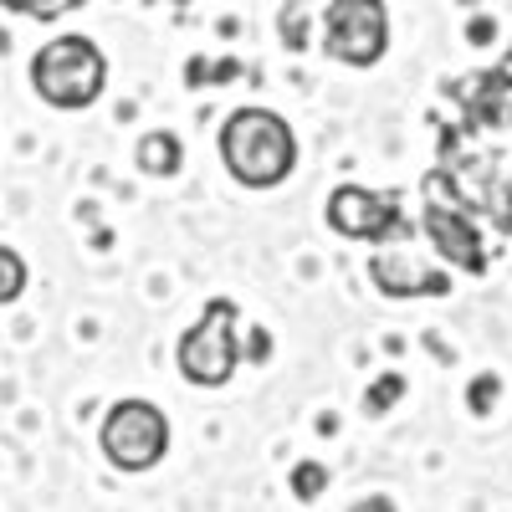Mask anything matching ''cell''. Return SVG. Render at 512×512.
<instances>
[{
  "mask_svg": "<svg viewBox=\"0 0 512 512\" xmlns=\"http://www.w3.org/2000/svg\"><path fill=\"white\" fill-rule=\"evenodd\" d=\"M149 6H190V0H149Z\"/></svg>",
  "mask_w": 512,
  "mask_h": 512,
  "instance_id": "20",
  "label": "cell"
},
{
  "mask_svg": "<svg viewBox=\"0 0 512 512\" xmlns=\"http://www.w3.org/2000/svg\"><path fill=\"white\" fill-rule=\"evenodd\" d=\"M369 287L379 297H446L451 292V277L441 267H425L420 256L410 251H374L369 256Z\"/></svg>",
  "mask_w": 512,
  "mask_h": 512,
  "instance_id": "9",
  "label": "cell"
},
{
  "mask_svg": "<svg viewBox=\"0 0 512 512\" xmlns=\"http://www.w3.org/2000/svg\"><path fill=\"white\" fill-rule=\"evenodd\" d=\"M287 487L297 502H318L328 492V466L323 461H297L292 472H287Z\"/></svg>",
  "mask_w": 512,
  "mask_h": 512,
  "instance_id": "13",
  "label": "cell"
},
{
  "mask_svg": "<svg viewBox=\"0 0 512 512\" xmlns=\"http://www.w3.org/2000/svg\"><path fill=\"white\" fill-rule=\"evenodd\" d=\"M31 88L47 108L82 113L108 88V57L93 36H57L31 57Z\"/></svg>",
  "mask_w": 512,
  "mask_h": 512,
  "instance_id": "3",
  "label": "cell"
},
{
  "mask_svg": "<svg viewBox=\"0 0 512 512\" xmlns=\"http://www.w3.org/2000/svg\"><path fill=\"white\" fill-rule=\"evenodd\" d=\"M420 231H425V241L436 246L441 262H451V272H466V277H482V272H487L492 251H487V241H482V231H477L472 210L425 195V205H420Z\"/></svg>",
  "mask_w": 512,
  "mask_h": 512,
  "instance_id": "8",
  "label": "cell"
},
{
  "mask_svg": "<svg viewBox=\"0 0 512 512\" xmlns=\"http://www.w3.org/2000/svg\"><path fill=\"white\" fill-rule=\"evenodd\" d=\"M497 400H502V379L497 374H477L472 384H466V410L472 415H492Z\"/></svg>",
  "mask_w": 512,
  "mask_h": 512,
  "instance_id": "16",
  "label": "cell"
},
{
  "mask_svg": "<svg viewBox=\"0 0 512 512\" xmlns=\"http://www.w3.org/2000/svg\"><path fill=\"white\" fill-rule=\"evenodd\" d=\"M318 47L344 67H379L390 52V6L384 0H328Z\"/></svg>",
  "mask_w": 512,
  "mask_h": 512,
  "instance_id": "7",
  "label": "cell"
},
{
  "mask_svg": "<svg viewBox=\"0 0 512 512\" xmlns=\"http://www.w3.org/2000/svg\"><path fill=\"white\" fill-rule=\"evenodd\" d=\"M349 512H400L395 507V497H384V492H369V497H359Z\"/></svg>",
  "mask_w": 512,
  "mask_h": 512,
  "instance_id": "18",
  "label": "cell"
},
{
  "mask_svg": "<svg viewBox=\"0 0 512 512\" xmlns=\"http://www.w3.org/2000/svg\"><path fill=\"white\" fill-rule=\"evenodd\" d=\"M134 164L144 169L149 180H175L180 169H185L180 134H175V128H149V134L139 139V149H134Z\"/></svg>",
  "mask_w": 512,
  "mask_h": 512,
  "instance_id": "10",
  "label": "cell"
},
{
  "mask_svg": "<svg viewBox=\"0 0 512 512\" xmlns=\"http://www.w3.org/2000/svg\"><path fill=\"white\" fill-rule=\"evenodd\" d=\"M82 0H6V11H16V16H36V21H57V16H67V11H77Z\"/></svg>",
  "mask_w": 512,
  "mask_h": 512,
  "instance_id": "17",
  "label": "cell"
},
{
  "mask_svg": "<svg viewBox=\"0 0 512 512\" xmlns=\"http://www.w3.org/2000/svg\"><path fill=\"white\" fill-rule=\"evenodd\" d=\"M98 446H103V461L123 477L154 472L169 456V415L154 400H139V395L113 400L103 425H98Z\"/></svg>",
  "mask_w": 512,
  "mask_h": 512,
  "instance_id": "5",
  "label": "cell"
},
{
  "mask_svg": "<svg viewBox=\"0 0 512 512\" xmlns=\"http://www.w3.org/2000/svg\"><path fill=\"white\" fill-rule=\"evenodd\" d=\"M175 369L195 390H221L241 369V308L231 297H210L205 313L180 333Z\"/></svg>",
  "mask_w": 512,
  "mask_h": 512,
  "instance_id": "4",
  "label": "cell"
},
{
  "mask_svg": "<svg viewBox=\"0 0 512 512\" xmlns=\"http://www.w3.org/2000/svg\"><path fill=\"white\" fill-rule=\"evenodd\" d=\"M323 221L333 236L364 241V246H390L410 241V216H405V195L400 190H369V185H333Z\"/></svg>",
  "mask_w": 512,
  "mask_h": 512,
  "instance_id": "6",
  "label": "cell"
},
{
  "mask_svg": "<svg viewBox=\"0 0 512 512\" xmlns=\"http://www.w3.org/2000/svg\"><path fill=\"white\" fill-rule=\"evenodd\" d=\"M277 36L287 52H303L308 47V0H287L282 16H277Z\"/></svg>",
  "mask_w": 512,
  "mask_h": 512,
  "instance_id": "14",
  "label": "cell"
},
{
  "mask_svg": "<svg viewBox=\"0 0 512 512\" xmlns=\"http://www.w3.org/2000/svg\"><path fill=\"white\" fill-rule=\"evenodd\" d=\"M456 118L441 123L436 169H425L420 195L472 210L492 231L512 236V72H472L446 82Z\"/></svg>",
  "mask_w": 512,
  "mask_h": 512,
  "instance_id": "1",
  "label": "cell"
},
{
  "mask_svg": "<svg viewBox=\"0 0 512 512\" xmlns=\"http://www.w3.org/2000/svg\"><path fill=\"white\" fill-rule=\"evenodd\" d=\"M216 144L226 175L241 190H277L297 169V134L277 108H236Z\"/></svg>",
  "mask_w": 512,
  "mask_h": 512,
  "instance_id": "2",
  "label": "cell"
},
{
  "mask_svg": "<svg viewBox=\"0 0 512 512\" xmlns=\"http://www.w3.org/2000/svg\"><path fill=\"white\" fill-rule=\"evenodd\" d=\"M410 390V379L400 374V369H384L369 390H364V415H390L395 405H400V395Z\"/></svg>",
  "mask_w": 512,
  "mask_h": 512,
  "instance_id": "11",
  "label": "cell"
},
{
  "mask_svg": "<svg viewBox=\"0 0 512 512\" xmlns=\"http://www.w3.org/2000/svg\"><path fill=\"white\" fill-rule=\"evenodd\" d=\"M236 77H241V62H236V57H221V62L190 57V67H185L190 88H221V82H236Z\"/></svg>",
  "mask_w": 512,
  "mask_h": 512,
  "instance_id": "12",
  "label": "cell"
},
{
  "mask_svg": "<svg viewBox=\"0 0 512 512\" xmlns=\"http://www.w3.org/2000/svg\"><path fill=\"white\" fill-rule=\"evenodd\" d=\"M0 272H6V282H0V303H16V297L26 292V262L16 246H0Z\"/></svg>",
  "mask_w": 512,
  "mask_h": 512,
  "instance_id": "15",
  "label": "cell"
},
{
  "mask_svg": "<svg viewBox=\"0 0 512 512\" xmlns=\"http://www.w3.org/2000/svg\"><path fill=\"white\" fill-rule=\"evenodd\" d=\"M466 36H472V47H487V41L497 36V21H487V16H477L472 26H466Z\"/></svg>",
  "mask_w": 512,
  "mask_h": 512,
  "instance_id": "19",
  "label": "cell"
}]
</instances>
